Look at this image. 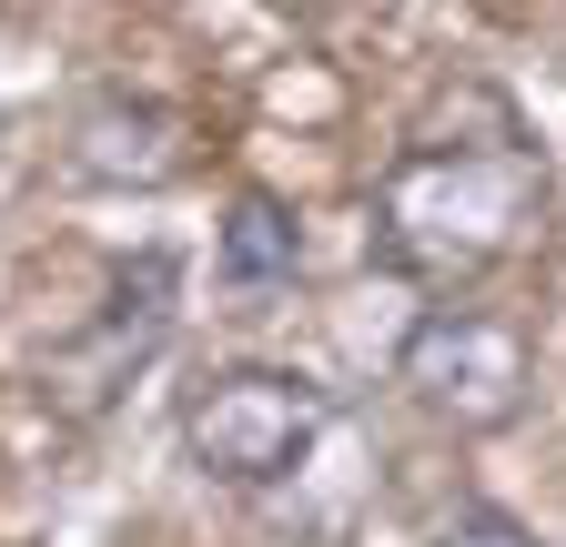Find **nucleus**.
<instances>
[{"label":"nucleus","mask_w":566,"mask_h":547,"mask_svg":"<svg viewBox=\"0 0 566 547\" xmlns=\"http://www.w3.org/2000/svg\"><path fill=\"white\" fill-rule=\"evenodd\" d=\"M546 224V153L536 132L465 82L375 183V264L405 285H475Z\"/></svg>","instance_id":"obj_1"},{"label":"nucleus","mask_w":566,"mask_h":547,"mask_svg":"<svg viewBox=\"0 0 566 547\" xmlns=\"http://www.w3.org/2000/svg\"><path fill=\"white\" fill-rule=\"evenodd\" d=\"M334 426V395L294 365H223L182 395V456L223 487H283Z\"/></svg>","instance_id":"obj_2"},{"label":"nucleus","mask_w":566,"mask_h":547,"mask_svg":"<svg viewBox=\"0 0 566 547\" xmlns=\"http://www.w3.org/2000/svg\"><path fill=\"white\" fill-rule=\"evenodd\" d=\"M395 385L424 405L436 426L455 436H485V426H506L526 385H536V355H526V334L506 314H475V305H436V314H415L405 334V355H395Z\"/></svg>","instance_id":"obj_3"},{"label":"nucleus","mask_w":566,"mask_h":547,"mask_svg":"<svg viewBox=\"0 0 566 547\" xmlns=\"http://www.w3.org/2000/svg\"><path fill=\"white\" fill-rule=\"evenodd\" d=\"M163 334H172V254H142V264H122V274H112V295H102L92 334L61 355V375H51V385L92 416L112 385H132V365H153Z\"/></svg>","instance_id":"obj_4"},{"label":"nucleus","mask_w":566,"mask_h":547,"mask_svg":"<svg viewBox=\"0 0 566 547\" xmlns=\"http://www.w3.org/2000/svg\"><path fill=\"white\" fill-rule=\"evenodd\" d=\"M71 173L82 183H172L182 173V122L163 102H92L71 132Z\"/></svg>","instance_id":"obj_5"},{"label":"nucleus","mask_w":566,"mask_h":547,"mask_svg":"<svg viewBox=\"0 0 566 547\" xmlns=\"http://www.w3.org/2000/svg\"><path fill=\"white\" fill-rule=\"evenodd\" d=\"M294 264H304V224L273 193H233L223 234H212V274L233 295H273V285H294Z\"/></svg>","instance_id":"obj_6"},{"label":"nucleus","mask_w":566,"mask_h":547,"mask_svg":"<svg viewBox=\"0 0 566 547\" xmlns=\"http://www.w3.org/2000/svg\"><path fill=\"white\" fill-rule=\"evenodd\" d=\"M436 547H536V527L506 517V507H455V517L436 527Z\"/></svg>","instance_id":"obj_7"}]
</instances>
